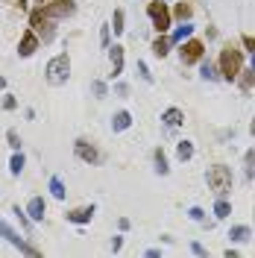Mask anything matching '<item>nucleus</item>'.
<instances>
[{
  "instance_id": "nucleus-1",
  "label": "nucleus",
  "mask_w": 255,
  "mask_h": 258,
  "mask_svg": "<svg viewBox=\"0 0 255 258\" xmlns=\"http://www.w3.org/2000/svg\"><path fill=\"white\" fill-rule=\"evenodd\" d=\"M240 65H243V53L238 50V47H223V53H220V76L223 79H238L240 76Z\"/></svg>"
},
{
  "instance_id": "nucleus-2",
  "label": "nucleus",
  "mask_w": 255,
  "mask_h": 258,
  "mask_svg": "<svg viewBox=\"0 0 255 258\" xmlns=\"http://www.w3.org/2000/svg\"><path fill=\"white\" fill-rule=\"evenodd\" d=\"M44 76H47V82H50V85H62V82H68V76H70L68 53L53 56L50 62H47V68H44Z\"/></svg>"
},
{
  "instance_id": "nucleus-3",
  "label": "nucleus",
  "mask_w": 255,
  "mask_h": 258,
  "mask_svg": "<svg viewBox=\"0 0 255 258\" xmlns=\"http://www.w3.org/2000/svg\"><path fill=\"white\" fill-rule=\"evenodd\" d=\"M205 179H208V188L214 191L217 197H223L226 191L232 188V170H229L226 164H214V167H208Z\"/></svg>"
},
{
  "instance_id": "nucleus-4",
  "label": "nucleus",
  "mask_w": 255,
  "mask_h": 258,
  "mask_svg": "<svg viewBox=\"0 0 255 258\" xmlns=\"http://www.w3.org/2000/svg\"><path fill=\"white\" fill-rule=\"evenodd\" d=\"M41 6V12L47 18H53V21H59V18H68V15H73L76 12V3L73 0H38Z\"/></svg>"
},
{
  "instance_id": "nucleus-5",
  "label": "nucleus",
  "mask_w": 255,
  "mask_h": 258,
  "mask_svg": "<svg viewBox=\"0 0 255 258\" xmlns=\"http://www.w3.org/2000/svg\"><path fill=\"white\" fill-rule=\"evenodd\" d=\"M147 15L153 18V27L158 33H167L170 30V9L164 0H153V3H147Z\"/></svg>"
},
{
  "instance_id": "nucleus-6",
  "label": "nucleus",
  "mask_w": 255,
  "mask_h": 258,
  "mask_svg": "<svg viewBox=\"0 0 255 258\" xmlns=\"http://www.w3.org/2000/svg\"><path fill=\"white\" fill-rule=\"evenodd\" d=\"M0 238H6V241L12 243L15 249H21L24 255H38V249H35L33 243H27V238H21V235H18L15 229H12V226L6 223V220H0Z\"/></svg>"
},
{
  "instance_id": "nucleus-7",
  "label": "nucleus",
  "mask_w": 255,
  "mask_h": 258,
  "mask_svg": "<svg viewBox=\"0 0 255 258\" xmlns=\"http://www.w3.org/2000/svg\"><path fill=\"white\" fill-rule=\"evenodd\" d=\"M30 24H33V30L38 33V38H44V41H53V35H56V30H53V18H47L41 9H33V15H30Z\"/></svg>"
},
{
  "instance_id": "nucleus-8",
  "label": "nucleus",
  "mask_w": 255,
  "mask_h": 258,
  "mask_svg": "<svg viewBox=\"0 0 255 258\" xmlns=\"http://www.w3.org/2000/svg\"><path fill=\"white\" fill-rule=\"evenodd\" d=\"M205 53V44L203 41H197V38H188L182 41V47H179V56H182V62L185 65H194V62H200Z\"/></svg>"
},
{
  "instance_id": "nucleus-9",
  "label": "nucleus",
  "mask_w": 255,
  "mask_h": 258,
  "mask_svg": "<svg viewBox=\"0 0 255 258\" xmlns=\"http://www.w3.org/2000/svg\"><path fill=\"white\" fill-rule=\"evenodd\" d=\"M38 41H41V38H38V33H35V30H27V33L21 35V44H18V53H21L24 59H27V56H33V53L38 50Z\"/></svg>"
},
{
  "instance_id": "nucleus-10",
  "label": "nucleus",
  "mask_w": 255,
  "mask_h": 258,
  "mask_svg": "<svg viewBox=\"0 0 255 258\" xmlns=\"http://www.w3.org/2000/svg\"><path fill=\"white\" fill-rule=\"evenodd\" d=\"M73 150H76V155L82 158L85 164H97V161H100V153H97V147H91V144H88V141H82V138L73 144Z\"/></svg>"
},
{
  "instance_id": "nucleus-11",
  "label": "nucleus",
  "mask_w": 255,
  "mask_h": 258,
  "mask_svg": "<svg viewBox=\"0 0 255 258\" xmlns=\"http://www.w3.org/2000/svg\"><path fill=\"white\" fill-rule=\"evenodd\" d=\"M94 206H82V208H70L68 211V223H76V226H85L91 223V217H94Z\"/></svg>"
},
{
  "instance_id": "nucleus-12",
  "label": "nucleus",
  "mask_w": 255,
  "mask_h": 258,
  "mask_svg": "<svg viewBox=\"0 0 255 258\" xmlns=\"http://www.w3.org/2000/svg\"><path fill=\"white\" fill-rule=\"evenodd\" d=\"M109 62H112V76L118 79L120 73H123V47L120 44L109 47Z\"/></svg>"
},
{
  "instance_id": "nucleus-13",
  "label": "nucleus",
  "mask_w": 255,
  "mask_h": 258,
  "mask_svg": "<svg viewBox=\"0 0 255 258\" xmlns=\"http://www.w3.org/2000/svg\"><path fill=\"white\" fill-rule=\"evenodd\" d=\"M27 214H30L33 220H44V214H47V206H44V197H33V200L27 203Z\"/></svg>"
},
{
  "instance_id": "nucleus-14",
  "label": "nucleus",
  "mask_w": 255,
  "mask_h": 258,
  "mask_svg": "<svg viewBox=\"0 0 255 258\" xmlns=\"http://www.w3.org/2000/svg\"><path fill=\"white\" fill-rule=\"evenodd\" d=\"M161 121L167 129H176V126H182L185 123V115H182V109H167L164 115H161Z\"/></svg>"
},
{
  "instance_id": "nucleus-15",
  "label": "nucleus",
  "mask_w": 255,
  "mask_h": 258,
  "mask_svg": "<svg viewBox=\"0 0 255 258\" xmlns=\"http://www.w3.org/2000/svg\"><path fill=\"white\" fill-rule=\"evenodd\" d=\"M191 33H194V27L185 21L182 27H176V30H173V35H170V44H182V41H188V38H191Z\"/></svg>"
},
{
  "instance_id": "nucleus-16",
  "label": "nucleus",
  "mask_w": 255,
  "mask_h": 258,
  "mask_svg": "<svg viewBox=\"0 0 255 258\" xmlns=\"http://www.w3.org/2000/svg\"><path fill=\"white\" fill-rule=\"evenodd\" d=\"M132 126V115L129 112H118L115 118H112V129L115 132H123V129H129Z\"/></svg>"
},
{
  "instance_id": "nucleus-17",
  "label": "nucleus",
  "mask_w": 255,
  "mask_h": 258,
  "mask_svg": "<svg viewBox=\"0 0 255 258\" xmlns=\"http://www.w3.org/2000/svg\"><path fill=\"white\" fill-rule=\"evenodd\" d=\"M24 164H27V158H24V153H18V150H15V155H12V161H9V173H12V176H21V170H24Z\"/></svg>"
},
{
  "instance_id": "nucleus-18",
  "label": "nucleus",
  "mask_w": 255,
  "mask_h": 258,
  "mask_svg": "<svg viewBox=\"0 0 255 258\" xmlns=\"http://www.w3.org/2000/svg\"><path fill=\"white\" fill-rule=\"evenodd\" d=\"M50 194L56 197V200H65V197H68V191H65V182H62L59 176H53V179H50Z\"/></svg>"
},
{
  "instance_id": "nucleus-19",
  "label": "nucleus",
  "mask_w": 255,
  "mask_h": 258,
  "mask_svg": "<svg viewBox=\"0 0 255 258\" xmlns=\"http://www.w3.org/2000/svg\"><path fill=\"white\" fill-rule=\"evenodd\" d=\"M249 235H252L249 226H232V229H229V238H232V241H249Z\"/></svg>"
},
{
  "instance_id": "nucleus-20",
  "label": "nucleus",
  "mask_w": 255,
  "mask_h": 258,
  "mask_svg": "<svg viewBox=\"0 0 255 258\" xmlns=\"http://www.w3.org/2000/svg\"><path fill=\"white\" fill-rule=\"evenodd\" d=\"M153 53L158 56V59H164L170 53V38H155L153 41Z\"/></svg>"
},
{
  "instance_id": "nucleus-21",
  "label": "nucleus",
  "mask_w": 255,
  "mask_h": 258,
  "mask_svg": "<svg viewBox=\"0 0 255 258\" xmlns=\"http://www.w3.org/2000/svg\"><path fill=\"white\" fill-rule=\"evenodd\" d=\"M167 155L161 153V150H155V173H158V176H167Z\"/></svg>"
},
{
  "instance_id": "nucleus-22",
  "label": "nucleus",
  "mask_w": 255,
  "mask_h": 258,
  "mask_svg": "<svg viewBox=\"0 0 255 258\" xmlns=\"http://www.w3.org/2000/svg\"><path fill=\"white\" fill-rule=\"evenodd\" d=\"M176 155H179L182 161H188V158L194 155V144H191V141H179V147H176Z\"/></svg>"
},
{
  "instance_id": "nucleus-23",
  "label": "nucleus",
  "mask_w": 255,
  "mask_h": 258,
  "mask_svg": "<svg viewBox=\"0 0 255 258\" xmlns=\"http://www.w3.org/2000/svg\"><path fill=\"white\" fill-rule=\"evenodd\" d=\"M229 214H232V206H229L226 200H217V206H214V217L223 220V217H229Z\"/></svg>"
},
{
  "instance_id": "nucleus-24",
  "label": "nucleus",
  "mask_w": 255,
  "mask_h": 258,
  "mask_svg": "<svg viewBox=\"0 0 255 258\" xmlns=\"http://www.w3.org/2000/svg\"><path fill=\"white\" fill-rule=\"evenodd\" d=\"M112 30H115V35H120L126 27H123V9H115V18H112Z\"/></svg>"
},
{
  "instance_id": "nucleus-25",
  "label": "nucleus",
  "mask_w": 255,
  "mask_h": 258,
  "mask_svg": "<svg viewBox=\"0 0 255 258\" xmlns=\"http://www.w3.org/2000/svg\"><path fill=\"white\" fill-rule=\"evenodd\" d=\"M173 15L179 18V21H188V18H191V6H188V3H179V6H176V12H173Z\"/></svg>"
},
{
  "instance_id": "nucleus-26",
  "label": "nucleus",
  "mask_w": 255,
  "mask_h": 258,
  "mask_svg": "<svg viewBox=\"0 0 255 258\" xmlns=\"http://www.w3.org/2000/svg\"><path fill=\"white\" fill-rule=\"evenodd\" d=\"M91 91H94V94H97V97H106V94H109V88H106V82H100V79H94V82H91Z\"/></svg>"
},
{
  "instance_id": "nucleus-27",
  "label": "nucleus",
  "mask_w": 255,
  "mask_h": 258,
  "mask_svg": "<svg viewBox=\"0 0 255 258\" xmlns=\"http://www.w3.org/2000/svg\"><path fill=\"white\" fill-rule=\"evenodd\" d=\"M15 214H18V220H21V226H24V229L30 232V220H33V217H30L27 211H21V206H15Z\"/></svg>"
},
{
  "instance_id": "nucleus-28",
  "label": "nucleus",
  "mask_w": 255,
  "mask_h": 258,
  "mask_svg": "<svg viewBox=\"0 0 255 258\" xmlns=\"http://www.w3.org/2000/svg\"><path fill=\"white\" fill-rule=\"evenodd\" d=\"M220 73H217V68L214 65H203V79H217Z\"/></svg>"
},
{
  "instance_id": "nucleus-29",
  "label": "nucleus",
  "mask_w": 255,
  "mask_h": 258,
  "mask_svg": "<svg viewBox=\"0 0 255 258\" xmlns=\"http://www.w3.org/2000/svg\"><path fill=\"white\" fill-rule=\"evenodd\" d=\"M6 138H9V147H12V150H21V138H18L15 129H9V132H6Z\"/></svg>"
},
{
  "instance_id": "nucleus-30",
  "label": "nucleus",
  "mask_w": 255,
  "mask_h": 258,
  "mask_svg": "<svg viewBox=\"0 0 255 258\" xmlns=\"http://www.w3.org/2000/svg\"><path fill=\"white\" fill-rule=\"evenodd\" d=\"M138 73H141V79H144V82H153V73L147 70V65H144V62H138Z\"/></svg>"
},
{
  "instance_id": "nucleus-31",
  "label": "nucleus",
  "mask_w": 255,
  "mask_h": 258,
  "mask_svg": "<svg viewBox=\"0 0 255 258\" xmlns=\"http://www.w3.org/2000/svg\"><path fill=\"white\" fill-rule=\"evenodd\" d=\"M188 214H191V220H197V223H203V220H205V211H203V208H197V206L191 208Z\"/></svg>"
},
{
  "instance_id": "nucleus-32",
  "label": "nucleus",
  "mask_w": 255,
  "mask_h": 258,
  "mask_svg": "<svg viewBox=\"0 0 255 258\" xmlns=\"http://www.w3.org/2000/svg\"><path fill=\"white\" fill-rule=\"evenodd\" d=\"M252 82H255V68H252V70H246V76L240 79V88H249Z\"/></svg>"
},
{
  "instance_id": "nucleus-33",
  "label": "nucleus",
  "mask_w": 255,
  "mask_h": 258,
  "mask_svg": "<svg viewBox=\"0 0 255 258\" xmlns=\"http://www.w3.org/2000/svg\"><path fill=\"white\" fill-rule=\"evenodd\" d=\"M15 97H12V94H6V100H3V109H6V112H12V109H15Z\"/></svg>"
},
{
  "instance_id": "nucleus-34",
  "label": "nucleus",
  "mask_w": 255,
  "mask_h": 258,
  "mask_svg": "<svg viewBox=\"0 0 255 258\" xmlns=\"http://www.w3.org/2000/svg\"><path fill=\"white\" fill-rule=\"evenodd\" d=\"M109 30H112V27H103L100 30V44L103 47H109Z\"/></svg>"
},
{
  "instance_id": "nucleus-35",
  "label": "nucleus",
  "mask_w": 255,
  "mask_h": 258,
  "mask_svg": "<svg viewBox=\"0 0 255 258\" xmlns=\"http://www.w3.org/2000/svg\"><path fill=\"white\" fill-rule=\"evenodd\" d=\"M191 249H194V255H205V249H203V243H191Z\"/></svg>"
},
{
  "instance_id": "nucleus-36",
  "label": "nucleus",
  "mask_w": 255,
  "mask_h": 258,
  "mask_svg": "<svg viewBox=\"0 0 255 258\" xmlns=\"http://www.w3.org/2000/svg\"><path fill=\"white\" fill-rule=\"evenodd\" d=\"M243 44H246V47H249V50H255V38H249V35H246V38H243Z\"/></svg>"
},
{
  "instance_id": "nucleus-37",
  "label": "nucleus",
  "mask_w": 255,
  "mask_h": 258,
  "mask_svg": "<svg viewBox=\"0 0 255 258\" xmlns=\"http://www.w3.org/2000/svg\"><path fill=\"white\" fill-rule=\"evenodd\" d=\"M0 88H6V79H3V76H0Z\"/></svg>"
},
{
  "instance_id": "nucleus-38",
  "label": "nucleus",
  "mask_w": 255,
  "mask_h": 258,
  "mask_svg": "<svg viewBox=\"0 0 255 258\" xmlns=\"http://www.w3.org/2000/svg\"><path fill=\"white\" fill-rule=\"evenodd\" d=\"M249 132H252V135H255V121H252V126H249Z\"/></svg>"
},
{
  "instance_id": "nucleus-39",
  "label": "nucleus",
  "mask_w": 255,
  "mask_h": 258,
  "mask_svg": "<svg viewBox=\"0 0 255 258\" xmlns=\"http://www.w3.org/2000/svg\"><path fill=\"white\" fill-rule=\"evenodd\" d=\"M252 68H255V50H252Z\"/></svg>"
},
{
  "instance_id": "nucleus-40",
  "label": "nucleus",
  "mask_w": 255,
  "mask_h": 258,
  "mask_svg": "<svg viewBox=\"0 0 255 258\" xmlns=\"http://www.w3.org/2000/svg\"><path fill=\"white\" fill-rule=\"evenodd\" d=\"M164 3H167V0H164Z\"/></svg>"
}]
</instances>
